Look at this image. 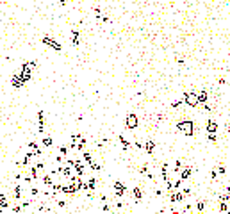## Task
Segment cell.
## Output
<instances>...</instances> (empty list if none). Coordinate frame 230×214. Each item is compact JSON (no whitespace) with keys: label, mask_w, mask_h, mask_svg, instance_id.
<instances>
[{"label":"cell","mask_w":230,"mask_h":214,"mask_svg":"<svg viewBox=\"0 0 230 214\" xmlns=\"http://www.w3.org/2000/svg\"><path fill=\"white\" fill-rule=\"evenodd\" d=\"M207 139L210 143H218V137H216V134H207Z\"/></svg>","instance_id":"31"},{"label":"cell","mask_w":230,"mask_h":214,"mask_svg":"<svg viewBox=\"0 0 230 214\" xmlns=\"http://www.w3.org/2000/svg\"><path fill=\"white\" fill-rule=\"evenodd\" d=\"M177 129L182 130L186 136H193L195 134V123L191 122V120H182V122L177 123Z\"/></svg>","instance_id":"2"},{"label":"cell","mask_w":230,"mask_h":214,"mask_svg":"<svg viewBox=\"0 0 230 214\" xmlns=\"http://www.w3.org/2000/svg\"><path fill=\"white\" fill-rule=\"evenodd\" d=\"M205 103H209V93L205 88H202L198 91V105H205Z\"/></svg>","instance_id":"9"},{"label":"cell","mask_w":230,"mask_h":214,"mask_svg":"<svg viewBox=\"0 0 230 214\" xmlns=\"http://www.w3.org/2000/svg\"><path fill=\"white\" fill-rule=\"evenodd\" d=\"M210 178H212V180H218V170H216V168L210 170Z\"/></svg>","instance_id":"30"},{"label":"cell","mask_w":230,"mask_h":214,"mask_svg":"<svg viewBox=\"0 0 230 214\" xmlns=\"http://www.w3.org/2000/svg\"><path fill=\"white\" fill-rule=\"evenodd\" d=\"M154 150H155V141H154V139H147V141H145V152H147L148 155H152Z\"/></svg>","instance_id":"15"},{"label":"cell","mask_w":230,"mask_h":214,"mask_svg":"<svg viewBox=\"0 0 230 214\" xmlns=\"http://www.w3.org/2000/svg\"><path fill=\"white\" fill-rule=\"evenodd\" d=\"M137 125H139L137 116L134 114V112H128L127 118H125V127L128 129V130H134V129H137Z\"/></svg>","instance_id":"4"},{"label":"cell","mask_w":230,"mask_h":214,"mask_svg":"<svg viewBox=\"0 0 230 214\" xmlns=\"http://www.w3.org/2000/svg\"><path fill=\"white\" fill-rule=\"evenodd\" d=\"M182 193H184V196H187V194H191L193 191H191V187H187V186H186V187H182Z\"/></svg>","instance_id":"34"},{"label":"cell","mask_w":230,"mask_h":214,"mask_svg":"<svg viewBox=\"0 0 230 214\" xmlns=\"http://www.w3.org/2000/svg\"><path fill=\"white\" fill-rule=\"evenodd\" d=\"M118 141L121 143V148H123V150H130V148H132V143L128 141V139H127L125 136H123V134H120V136H118Z\"/></svg>","instance_id":"13"},{"label":"cell","mask_w":230,"mask_h":214,"mask_svg":"<svg viewBox=\"0 0 230 214\" xmlns=\"http://www.w3.org/2000/svg\"><path fill=\"white\" fill-rule=\"evenodd\" d=\"M11 84H13L14 88H21V86H23L25 82L20 79V75H18V73H14V75H13V79H11Z\"/></svg>","instance_id":"17"},{"label":"cell","mask_w":230,"mask_h":214,"mask_svg":"<svg viewBox=\"0 0 230 214\" xmlns=\"http://www.w3.org/2000/svg\"><path fill=\"white\" fill-rule=\"evenodd\" d=\"M227 134H228V137H230V123H227Z\"/></svg>","instance_id":"40"},{"label":"cell","mask_w":230,"mask_h":214,"mask_svg":"<svg viewBox=\"0 0 230 214\" xmlns=\"http://www.w3.org/2000/svg\"><path fill=\"white\" fill-rule=\"evenodd\" d=\"M89 168H91L93 171H100V170H102V164H100V163H96V161H93V163H91V166H89Z\"/></svg>","instance_id":"27"},{"label":"cell","mask_w":230,"mask_h":214,"mask_svg":"<svg viewBox=\"0 0 230 214\" xmlns=\"http://www.w3.org/2000/svg\"><path fill=\"white\" fill-rule=\"evenodd\" d=\"M9 202H7V196L4 193H0V209H6V207H9Z\"/></svg>","instance_id":"24"},{"label":"cell","mask_w":230,"mask_h":214,"mask_svg":"<svg viewBox=\"0 0 230 214\" xmlns=\"http://www.w3.org/2000/svg\"><path fill=\"white\" fill-rule=\"evenodd\" d=\"M29 153L34 155V157H39V155H41V148H39V145H38L36 141L29 143Z\"/></svg>","instance_id":"11"},{"label":"cell","mask_w":230,"mask_h":214,"mask_svg":"<svg viewBox=\"0 0 230 214\" xmlns=\"http://www.w3.org/2000/svg\"><path fill=\"white\" fill-rule=\"evenodd\" d=\"M169 214H182V212H180V211H177V209H171V211H169Z\"/></svg>","instance_id":"38"},{"label":"cell","mask_w":230,"mask_h":214,"mask_svg":"<svg viewBox=\"0 0 230 214\" xmlns=\"http://www.w3.org/2000/svg\"><path fill=\"white\" fill-rule=\"evenodd\" d=\"M216 170H218V173H220V175H223V173H225V171H227V168H225V164H218V166H216Z\"/></svg>","instance_id":"29"},{"label":"cell","mask_w":230,"mask_h":214,"mask_svg":"<svg viewBox=\"0 0 230 214\" xmlns=\"http://www.w3.org/2000/svg\"><path fill=\"white\" fill-rule=\"evenodd\" d=\"M57 205H59V207H66V200H59Z\"/></svg>","instance_id":"36"},{"label":"cell","mask_w":230,"mask_h":214,"mask_svg":"<svg viewBox=\"0 0 230 214\" xmlns=\"http://www.w3.org/2000/svg\"><path fill=\"white\" fill-rule=\"evenodd\" d=\"M182 100H175V102H171V107H173V109H178V107H180V105H182Z\"/></svg>","instance_id":"33"},{"label":"cell","mask_w":230,"mask_h":214,"mask_svg":"<svg viewBox=\"0 0 230 214\" xmlns=\"http://www.w3.org/2000/svg\"><path fill=\"white\" fill-rule=\"evenodd\" d=\"M102 211H104V212H109V211H111V205H109L107 202H105V204L102 205Z\"/></svg>","instance_id":"35"},{"label":"cell","mask_w":230,"mask_h":214,"mask_svg":"<svg viewBox=\"0 0 230 214\" xmlns=\"http://www.w3.org/2000/svg\"><path fill=\"white\" fill-rule=\"evenodd\" d=\"M205 130H207V134H216L220 130V125H218V122H216L214 118H209V120H207V125H205Z\"/></svg>","instance_id":"5"},{"label":"cell","mask_w":230,"mask_h":214,"mask_svg":"<svg viewBox=\"0 0 230 214\" xmlns=\"http://www.w3.org/2000/svg\"><path fill=\"white\" fill-rule=\"evenodd\" d=\"M182 102L189 105V107H198V91H195V89L186 91L184 96H182Z\"/></svg>","instance_id":"1"},{"label":"cell","mask_w":230,"mask_h":214,"mask_svg":"<svg viewBox=\"0 0 230 214\" xmlns=\"http://www.w3.org/2000/svg\"><path fill=\"white\" fill-rule=\"evenodd\" d=\"M184 193L182 191H173V193H169V202L171 204H182L184 202Z\"/></svg>","instance_id":"7"},{"label":"cell","mask_w":230,"mask_h":214,"mask_svg":"<svg viewBox=\"0 0 230 214\" xmlns=\"http://www.w3.org/2000/svg\"><path fill=\"white\" fill-rule=\"evenodd\" d=\"M193 170H195L193 166H186V168H182V171L178 173V178H180L182 182H184V180H187L189 177L193 175Z\"/></svg>","instance_id":"10"},{"label":"cell","mask_w":230,"mask_h":214,"mask_svg":"<svg viewBox=\"0 0 230 214\" xmlns=\"http://www.w3.org/2000/svg\"><path fill=\"white\" fill-rule=\"evenodd\" d=\"M130 193H132V196L136 198L137 202L143 198V191H141V187H132V191H130Z\"/></svg>","instance_id":"22"},{"label":"cell","mask_w":230,"mask_h":214,"mask_svg":"<svg viewBox=\"0 0 230 214\" xmlns=\"http://www.w3.org/2000/svg\"><path fill=\"white\" fill-rule=\"evenodd\" d=\"M79 38H80V31H79V29H73V31H72V43H73L75 47L79 45Z\"/></svg>","instance_id":"20"},{"label":"cell","mask_w":230,"mask_h":214,"mask_svg":"<svg viewBox=\"0 0 230 214\" xmlns=\"http://www.w3.org/2000/svg\"><path fill=\"white\" fill-rule=\"evenodd\" d=\"M63 193L64 194H77L79 189H77V186H73V184H66V186H63Z\"/></svg>","instance_id":"14"},{"label":"cell","mask_w":230,"mask_h":214,"mask_svg":"<svg viewBox=\"0 0 230 214\" xmlns=\"http://www.w3.org/2000/svg\"><path fill=\"white\" fill-rule=\"evenodd\" d=\"M38 132L39 134L45 132V111L43 109L38 111Z\"/></svg>","instance_id":"8"},{"label":"cell","mask_w":230,"mask_h":214,"mask_svg":"<svg viewBox=\"0 0 230 214\" xmlns=\"http://www.w3.org/2000/svg\"><path fill=\"white\" fill-rule=\"evenodd\" d=\"M52 143H54L52 136H43V137H41V145H43V146H46V148H48V146H52Z\"/></svg>","instance_id":"23"},{"label":"cell","mask_w":230,"mask_h":214,"mask_svg":"<svg viewBox=\"0 0 230 214\" xmlns=\"http://www.w3.org/2000/svg\"><path fill=\"white\" fill-rule=\"evenodd\" d=\"M41 41L45 43V45H48L50 48H54L55 52H61V50H63V47L59 45V41H55V39L52 38V36H48V34H45V36L41 38Z\"/></svg>","instance_id":"3"},{"label":"cell","mask_w":230,"mask_h":214,"mask_svg":"<svg viewBox=\"0 0 230 214\" xmlns=\"http://www.w3.org/2000/svg\"><path fill=\"white\" fill-rule=\"evenodd\" d=\"M116 207H118V209H123V202H116Z\"/></svg>","instance_id":"39"},{"label":"cell","mask_w":230,"mask_h":214,"mask_svg":"<svg viewBox=\"0 0 230 214\" xmlns=\"http://www.w3.org/2000/svg\"><path fill=\"white\" fill-rule=\"evenodd\" d=\"M68 152H70V146H66V145H61V146H59V155H61L63 159H68Z\"/></svg>","instance_id":"21"},{"label":"cell","mask_w":230,"mask_h":214,"mask_svg":"<svg viewBox=\"0 0 230 214\" xmlns=\"http://www.w3.org/2000/svg\"><path fill=\"white\" fill-rule=\"evenodd\" d=\"M21 209H23V207H21V204H13V205H11V211H13V214H18Z\"/></svg>","instance_id":"26"},{"label":"cell","mask_w":230,"mask_h":214,"mask_svg":"<svg viewBox=\"0 0 230 214\" xmlns=\"http://www.w3.org/2000/svg\"><path fill=\"white\" fill-rule=\"evenodd\" d=\"M96 18H98V21H111V18H109V16H105V14H98Z\"/></svg>","instance_id":"32"},{"label":"cell","mask_w":230,"mask_h":214,"mask_svg":"<svg viewBox=\"0 0 230 214\" xmlns=\"http://www.w3.org/2000/svg\"><path fill=\"white\" fill-rule=\"evenodd\" d=\"M228 209H230V205L225 204V202H220V204H218V211H220V212H228Z\"/></svg>","instance_id":"25"},{"label":"cell","mask_w":230,"mask_h":214,"mask_svg":"<svg viewBox=\"0 0 230 214\" xmlns=\"http://www.w3.org/2000/svg\"><path fill=\"white\" fill-rule=\"evenodd\" d=\"M13 196H14V202L18 204L21 198H23V191H21V186L20 184H16L14 187H13Z\"/></svg>","instance_id":"12"},{"label":"cell","mask_w":230,"mask_h":214,"mask_svg":"<svg viewBox=\"0 0 230 214\" xmlns=\"http://www.w3.org/2000/svg\"><path fill=\"white\" fill-rule=\"evenodd\" d=\"M29 193H31V196H38V194H39V187H36V186H31Z\"/></svg>","instance_id":"28"},{"label":"cell","mask_w":230,"mask_h":214,"mask_svg":"<svg viewBox=\"0 0 230 214\" xmlns=\"http://www.w3.org/2000/svg\"><path fill=\"white\" fill-rule=\"evenodd\" d=\"M155 194H157V196H162V189H159V187H157V189H155Z\"/></svg>","instance_id":"37"},{"label":"cell","mask_w":230,"mask_h":214,"mask_svg":"<svg viewBox=\"0 0 230 214\" xmlns=\"http://www.w3.org/2000/svg\"><path fill=\"white\" fill-rule=\"evenodd\" d=\"M125 193H127L125 184L121 182V180H116V182H114V194H116V198H121Z\"/></svg>","instance_id":"6"},{"label":"cell","mask_w":230,"mask_h":214,"mask_svg":"<svg viewBox=\"0 0 230 214\" xmlns=\"http://www.w3.org/2000/svg\"><path fill=\"white\" fill-rule=\"evenodd\" d=\"M205 207H207V200L198 198V200H196V211H198V212H203V211H205Z\"/></svg>","instance_id":"19"},{"label":"cell","mask_w":230,"mask_h":214,"mask_svg":"<svg viewBox=\"0 0 230 214\" xmlns=\"http://www.w3.org/2000/svg\"><path fill=\"white\" fill-rule=\"evenodd\" d=\"M82 161L86 163V166H91V163H93V153L89 152V150H84L82 152Z\"/></svg>","instance_id":"16"},{"label":"cell","mask_w":230,"mask_h":214,"mask_svg":"<svg viewBox=\"0 0 230 214\" xmlns=\"http://www.w3.org/2000/svg\"><path fill=\"white\" fill-rule=\"evenodd\" d=\"M86 186H87V191H95L96 189V177H89L86 180Z\"/></svg>","instance_id":"18"}]
</instances>
